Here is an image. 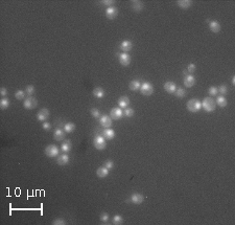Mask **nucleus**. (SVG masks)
<instances>
[{
	"instance_id": "6ab92c4d",
	"label": "nucleus",
	"mask_w": 235,
	"mask_h": 225,
	"mask_svg": "<svg viewBox=\"0 0 235 225\" xmlns=\"http://www.w3.org/2000/svg\"><path fill=\"white\" fill-rule=\"evenodd\" d=\"M109 170L105 167H99L98 169L96 170V175L98 178H106L108 175H109Z\"/></svg>"
},
{
	"instance_id": "a19ab883",
	"label": "nucleus",
	"mask_w": 235,
	"mask_h": 225,
	"mask_svg": "<svg viewBox=\"0 0 235 225\" xmlns=\"http://www.w3.org/2000/svg\"><path fill=\"white\" fill-rule=\"evenodd\" d=\"M54 225H65L66 224V221L64 219H56L54 222H52Z\"/></svg>"
},
{
	"instance_id": "c756f323",
	"label": "nucleus",
	"mask_w": 235,
	"mask_h": 225,
	"mask_svg": "<svg viewBox=\"0 0 235 225\" xmlns=\"http://www.w3.org/2000/svg\"><path fill=\"white\" fill-rule=\"evenodd\" d=\"M186 90L184 88H177V90H176V92H175V94H176V96L177 97H179V99H183L184 96L186 95Z\"/></svg>"
},
{
	"instance_id": "393cba45",
	"label": "nucleus",
	"mask_w": 235,
	"mask_h": 225,
	"mask_svg": "<svg viewBox=\"0 0 235 225\" xmlns=\"http://www.w3.org/2000/svg\"><path fill=\"white\" fill-rule=\"evenodd\" d=\"M191 3H192V1H190V0H179V1H177L178 6L181 8H184V10L190 7Z\"/></svg>"
},
{
	"instance_id": "c9c22d12",
	"label": "nucleus",
	"mask_w": 235,
	"mask_h": 225,
	"mask_svg": "<svg viewBox=\"0 0 235 225\" xmlns=\"http://www.w3.org/2000/svg\"><path fill=\"white\" fill-rule=\"evenodd\" d=\"M99 219H100V221L103 222V223H107V222L109 221L110 217L107 213H101L100 216H99Z\"/></svg>"
},
{
	"instance_id": "ddd939ff",
	"label": "nucleus",
	"mask_w": 235,
	"mask_h": 225,
	"mask_svg": "<svg viewBox=\"0 0 235 225\" xmlns=\"http://www.w3.org/2000/svg\"><path fill=\"white\" fill-rule=\"evenodd\" d=\"M65 135H66V132H65L64 130H62V129H56L54 130V138L56 139L57 141H64L65 138Z\"/></svg>"
},
{
	"instance_id": "1a4fd4ad",
	"label": "nucleus",
	"mask_w": 235,
	"mask_h": 225,
	"mask_svg": "<svg viewBox=\"0 0 235 225\" xmlns=\"http://www.w3.org/2000/svg\"><path fill=\"white\" fill-rule=\"evenodd\" d=\"M99 123L103 128H110L112 126V118L111 116L107 115V114H103L99 117Z\"/></svg>"
},
{
	"instance_id": "f257e3e1",
	"label": "nucleus",
	"mask_w": 235,
	"mask_h": 225,
	"mask_svg": "<svg viewBox=\"0 0 235 225\" xmlns=\"http://www.w3.org/2000/svg\"><path fill=\"white\" fill-rule=\"evenodd\" d=\"M186 108L189 112H192V113H196L201 110L202 108V102L199 101L198 99H191L187 102L186 104Z\"/></svg>"
},
{
	"instance_id": "39448f33",
	"label": "nucleus",
	"mask_w": 235,
	"mask_h": 225,
	"mask_svg": "<svg viewBox=\"0 0 235 225\" xmlns=\"http://www.w3.org/2000/svg\"><path fill=\"white\" fill-rule=\"evenodd\" d=\"M45 154L47 157L54 158V157L59 156V154H60V149H59L56 145H49L45 148Z\"/></svg>"
},
{
	"instance_id": "58836bf2",
	"label": "nucleus",
	"mask_w": 235,
	"mask_h": 225,
	"mask_svg": "<svg viewBox=\"0 0 235 225\" xmlns=\"http://www.w3.org/2000/svg\"><path fill=\"white\" fill-rule=\"evenodd\" d=\"M103 167H107V169L110 171V170H112V169H113V167H114L113 161H112V160H107V161H105V163H103Z\"/></svg>"
},
{
	"instance_id": "6e6552de",
	"label": "nucleus",
	"mask_w": 235,
	"mask_h": 225,
	"mask_svg": "<svg viewBox=\"0 0 235 225\" xmlns=\"http://www.w3.org/2000/svg\"><path fill=\"white\" fill-rule=\"evenodd\" d=\"M106 16L110 20H113L116 17L118 16V10L115 6H109V7L106 10Z\"/></svg>"
},
{
	"instance_id": "4c0bfd02",
	"label": "nucleus",
	"mask_w": 235,
	"mask_h": 225,
	"mask_svg": "<svg viewBox=\"0 0 235 225\" xmlns=\"http://www.w3.org/2000/svg\"><path fill=\"white\" fill-rule=\"evenodd\" d=\"M91 114H92L93 117L95 118H99L100 117V111H99L98 109H96V108H93V109H91Z\"/></svg>"
},
{
	"instance_id": "aec40b11",
	"label": "nucleus",
	"mask_w": 235,
	"mask_h": 225,
	"mask_svg": "<svg viewBox=\"0 0 235 225\" xmlns=\"http://www.w3.org/2000/svg\"><path fill=\"white\" fill-rule=\"evenodd\" d=\"M103 136L105 137L106 139L111 141V139H113L114 136H115V132H114V130H112L111 128H106V130H103Z\"/></svg>"
},
{
	"instance_id": "a18cd8bd",
	"label": "nucleus",
	"mask_w": 235,
	"mask_h": 225,
	"mask_svg": "<svg viewBox=\"0 0 235 225\" xmlns=\"http://www.w3.org/2000/svg\"><path fill=\"white\" fill-rule=\"evenodd\" d=\"M234 84H235V76L232 78V85H234Z\"/></svg>"
},
{
	"instance_id": "c85d7f7f",
	"label": "nucleus",
	"mask_w": 235,
	"mask_h": 225,
	"mask_svg": "<svg viewBox=\"0 0 235 225\" xmlns=\"http://www.w3.org/2000/svg\"><path fill=\"white\" fill-rule=\"evenodd\" d=\"M10 101H8V99H6V97H3V99H1V101H0V108H1L2 110H5L7 109L8 107H10Z\"/></svg>"
},
{
	"instance_id": "72a5a7b5",
	"label": "nucleus",
	"mask_w": 235,
	"mask_h": 225,
	"mask_svg": "<svg viewBox=\"0 0 235 225\" xmlns=\"http://www.w3.org/2000/svg\"><path fill=\"white\" fill-rule=\"evenodd\" d=\"M123 114L126 116V117H132V116H134L135 114V111L134 109H132V108H126V110H124Z\"/></svg>"
},
{
	"instance_id": "b1692460",
	"label": "nucleus",
	"mask_w": 235,
	"mask_h": 225,
	"mask_svg": "<svg viewBox=\"0 0 235 225\" xmlns=\"http://www.w3.org/2000/svg\"><path fill=\"white\" fill-rule=\"evenodd\" d=\"M92 93L96 99H103V97L105 96V90H103L101 87H96V88L93 90Z\"/></svg>"
},
{
	"instance_id": "2f4dec72",
	"label": "nucleus",
	"mask_w": 235,
	"mask_h": 225,
	"mask_svg": "<svg viewBox=\"0 0 235 225\" xmlns=\"http://www.w3.org/2000/svg\"><path fill=\"white\" fill-rule=\"evenodd\" d=\"M36 91V88L35 86H33V85H28V86H26V88H25V93H26L28 96H31V95L35 93Z\"/></svg>"
},
{
	"instance_id": "7ed1b4c3",
	"label": "nucleus",
	"mask_w": 235,
	"mask_h": 225,
	"mask_svg": "<svg viewBox=\"0 0 235 225\" xmlns=\"http://www.w3.org/2000/svg\"><path fill=\"white\" fill-rule=\"evenodd\" d=\"M93 145L94 147L96 148L97 150L101 151L105 150L106 147H107V143H106V138L101 135H96L93 139Z\"/></svg>"
},
{
	"instance_id": "f3484780",
	"label": "nucleus",
	"mask_w": 235,
	"mask_h": 225,
	"mask_svg": "<svg viewBox=\"0 0 235 225\" xmlns=\"http://www.w3.org/2000/svg\"><path fill=\"white\" fill-rule=\"evenodd\" d=\"M69 160H70V158H69V156L67 154H61L57 158V162L60 165H66L69 162Z\"/></svg>"
},
{
	"instance_id": "e433bc0d",
	"label": "nucleus",
	"mask_w": 235,
	"mask_h": 225,
	"mask_svg": "<svg viewBox=\"0 0 235 225\" xmlns=\"http://www.w3.org/2000/svg\"><path fill=\"white\" fill-rule=\"evenodd\" d=\"M217 89H219V92L221 93L222 95H225L228 93V87L226 86V85H222V86H219Z\"/></svg>"
},
{
	"instance_id": "0eeeda50",
	"label": "nucleus",
	"mask_w": 235,
	"mask_h": 225,
	"mask_svg": "<svg viewBox=\"0 0 235 225\" xmlns=\"http://www.w3.org/2000/svg\"><path fill=\"white\" fill-rule=\"evenodd\" d=\"M118 60L122 66H129L131 63V57L130 55H128V52H122L118 56Z\"/></svg>"
},
{
	"instance_id": "5701e85b",
	"label": "nucleus",
	"mask_w": 235,
	"mask_h": 225,
	"mask_svg": "<svg viewBox=\"0 0 235 225\" xmlns=\"http://www.w3.org/2000/svg\"><path fill=\"white\" fill-rule=\"evenodd\" d=\"M71 149H72V144H71L70 141H64L61 145V150L65 153L69 152Z\"/></svg>"
},
{
	"instance_id": "7c9ffc66",
	"label": "nucleus",
	"mask_w": 235,
	"mask_h": 225,
	"mask_svg": "<svg viewBox=\"0 0 235 225\" xmlns=\"http://www.w3.org/2000/svg\"><path fill=\"white\" fill-rule=\"evenodd\" d=\"M112 222H113V224H115V225H121L123 223V218H122L120 215H115L113 217V219H112Z\"/></svg>"
},
{
	"instance_id": "473e14b6",
	"label": "nucleus",
	"mask_w": 235,
	"mask_h": 225,
	"mask_svg": "<svg viewBox=\"0 0 235 225\" xmlns=\"http://www.w3.org/2000/svg\"><path fill=\"white\" fill-rule=\"evenodd\" d=\"M208 92L211 96H216V95L219 94V89H217V87H215V86H211L210 88H209Z\"/></svg>"
},
{
	"instance_id": "9b49d317",
	"label": "nucleus",
	"mask_w": 235,
	"mask_h": 225,
	"mask_svg": "<svg viewBox=\"0 0 235 225\" xmlns=\"http://www.w3.org/2000/svg\"><path fill=\"white\" fill-rule=\"evenodd\" d=\"M48 117H49V110L46 109V108L41 109L37 113V118H38V120H40V122H46Z\"/></svg>"
},
{
	"instance_id": "c03bdc74",
	"label": "nucleus",
	"mask_w": 235,
	"mask_h": 225,
	"mask_svg": "<svg viewBox=\"0 0 235 225\" xmlns=\"http://www.w3.org/2000/svg\"><path fill=\"white\" fill-rule=\"evenodd\" d=\"M0 94H1V96H6V94H7V90H6V88H4V87H1L0 88Z\"/></svg>"
},
{
	"instance_id": "20e7f679",
	"label": "nucleus",
	"mask_w": 235,
	"mask_h": 225,
	"mask_svg": "<svg viewBox=\"0 0 235 225\" xmlns=\"http://www.w3.org/2000/svg\"><path fill=\"white\" fill-rule=\"evenodd\" d=\"M140 92L145 96H149L154 93V86L149 82H143L140 87Z\"/></svg>"
},
{
	"instance_id": "37998d69",
	"label": "nucleus",
	"mask_w": 235,
	"mask_h": 225,
	"mask_svg": "<svg viewBox=\"0 0 235 225\" xmlns=\"http://www.w3.org/2000/svg\"><path fill=\"white\" fill-rule=\"evenodd\" d=\"M101 4H105V5H109V6H112V4L115 3V1L114 0H103V1H100Z\"/></svg>"
},
{
	"instance_id": "f03ea898",
	"label": "nucleus",
	"mask_w": 235,
	"mask_h": 225,
	"mask_svg": "<svg viewBox=\"0 0 235 225\" xmlns=\"http://www.w3.org/2000/svg\"><path fill=\"white\" fill-rule=\"evenodd\" d=\"M202 108L206 112H213L216 108V103L212 97H205L202 102Z\"/></svg>"
},
{
	"instance_id": "9d476101",
	"label": "nucleus",
	"mask_w": 235,
	"mask_h": 225,
	"mask_svg": "<svg viewBox=\"0 0 235 225\" xmlns=\"http://www.w3.org/2000/svg\"><path fill=\"white\" fill-rule=\"evenodd\" d=\"M122 115H123V112H122L121 108H118V107H115L113 108V109L111 110V112H110V116H111L112 120H120V118L122 117Z\"/></svg>"
},
{
	"instance_id": "2eb2a0df",
	"label": "nucleus",
	"mask_w": 235,
	"mask_h": 225,
	"mask_svg": "<svg viewBox=\"0 0 235 225\" xmlns=\"http://www.w3.org/2000/svg\"><path fill=\"white\" fill-rule=\"evenodd\" d=\"M131 201H132L134 204H141V203L144 201V197L143 195L138 194V193H135L131 196Z\"/></svg>"
},
{
	"instance_id": "bb28decb",
	"label": "nucleus",
	"mask_w": 235,
	"mask_h": 225,
	"mask_svg": "<svg viewBox=\"0 0 235 225\" xmlns=\"http://www.w3.org/2000/svg\"><path fill=\"white\" fill-rule=\"evenodd\" d=\"M215 103H216V105H219V107H226L227 104H228V101L224 95H221V96H217L216 102H215Z\"/></svg>"
},
{
	"instance_id": "f704fd0d",
	"label": "nucleus",
	"mask_w": 235,
	"mask_h": 225,
	"mask_svg": "<svg viewBox=\"0 0 235 225\" xmlns=\"http://www.w3.org/2000/svg\"><path fill=\"white\" fill-rule=\"evenodd\" d=\"M15 97H16L17 99H23L25 97V91H23V90L16 91V93H15Z\"/></svg>"
},
{
	"instance_id": "4468645a",
	"label": "nucleus",
	"mask_w": 235,
	"mask_h": 225,
	"mask_svg": "<svg viewBox=\"0 0 235 225\" xmlns=\"http://www.w3.org/2000/svg\"><path fill=\"white\" fill-rule=\"evenodd\" d=\"M194 84H196V78L193 75H185V78H184V85H185V87L190 88V87L194 86Z\"/></svg>"
},
{
	"instance_id": "f8f14e48",
	"label": "nucleus",
	"mask_w": 235,
	"mask_h": 225,
	"mask_svg": "<svg viewBox=\"0 0 235 225\" xmlns=\"http://www.w3.org/2000/svg\"><path fill=\"white\" fill-rule=\"evenodd\" d=\"M163 88H164V90L166 91V92L170 93V94H173V93L176 92V90H177V86H176V84L173 82H170V81L165 82Z\"/></svg>"
},
{
	"instance_id": "412c9836",
	"label": "nucleus",
	"mask_w": 235,
	"mask_h": 225,
	"mask_svg": "<svg viewBox=\"0 0 235 225\" xmlns=\"http://www.w3.org/2000/svg\"><path fill=\"white\" fill-rule=\"evenodd\" d=\"M118 105H119L120 108H124L126 109L130 105V99L128 96H121L118 99Z\"/></svg>"
},
{
	"instance_id": "ea45409f",
	"label": "nucleus",
	"mask_w": 235,
	"mask_h": 225,
	"mask_svg": "<svg viewBox=\"0 0 235 225\" xmlns=\"http://www.w3.org/2000/svg\"><path fill=\"white\" fill-rule=\"evenodd\" d=\"M196 64H194V63H191V64H189V65L187 66V73H193L194 71H196Z\"/></svg>"
},
{
	"instance_id": "cd10ccee",
	"label": "nucleus",
	"mask_w": 235,
	"mask_h": 225,
	"mask_svg": "<svg viewBox=\"0 0 235 225\" xmlns=\"http://www.w3.org/2000/svg\"><path fill=\"white\" fill-rule=\"evenodd\" d=\"M63 130L66 133H72L75 130V125L73 123H67V124L64 125V129Z\"/></svg>"
},
{
	"instance_id": "a211bd4d",
	"label": "nucleus",
	"mask_w": 235,
	"mask_h": 225,
	"mask_svg": "<svg viewBox=\"0 0 235 225\" xmlns=\"http://www.w3.org/2000/svg\"><path fill=\"white\" fill-rule=\"evenodd\" d=\"M209 28L213 33H219L221 31V24L216 20H212L209 22Z\"/></svg>"
},
{
	"instance_id": "79ce46f5",
	"label": "nucleus",
	"mask_w": 235,
	"mask_h": 225,
	"mask_svg": "<svg viewBox=\"0 0 235 225\" xmlns=\"http://www.w3.org/2000/svg\"><path fill=\"white\" fill-rule=\"evenodd\" d=\"M42 128H43L44 130H46V131L50 130V129H51V124H50V123H48V122H43V124H42Z\"/></svg>"
},
{
	"instance_id": "423d86ee",
	"label": "nucleus",
	"mask_w": 235,
	"mask_h": 225,
	"mask_svg": "<svg viewBox=\"0 0 235 225\" xmlns=\"http://www.w3.org/2000/svg\"><path fill=\"white\" fill-rule=\"evenodd\" d=\"M38 106V101L33 96H28L24 99V103H23V107L27 110H31L35 109L36 107Z\"/></svg>"
},
{
	"instance_id": "a878e982",
	"label": "nucleus",
	"mask_w": 235,
	"mask_h": 225,
	"mask_svg": "<svg viewBox=\"0 0 235 225\" xmlns=\"http://www.w3.org/2000/svg\"><path fill=\"white\" fill-rule=\"evenodd\" d=\"M129 87H130V89L132 91H138V90H140L141 83L139 82V81H137V80H134V81H132V82L130 83Z\"/></svg>"
},
{
	"instance_id": "dca6fc26",
	"label": "nucleus",
	"mask_w": 235,
	"mask_h": 225,
	"mask_svg": "<svg viewBox=\"0 0 235 225\" xmlns=\"http://www.w3.org/2000/svg\"><path fill=\"white\" fill-rule=\"evenodd\" d=\"M132 48H133V43L131 41H129V40H124L120 44V49L123 52H129Z\"/></svg>"
},
{
	"instance_id": "4be33fe9",
	"label": "nucleus",
	"mask_w": 235,
	"mask_h": 225,
	"mask_svg": "<svg viewBox=\"0 0 235 225\" xmlns=\"http://www.w3.org/2000/svg\"><path fill=\"white\" fill-rule=\"evenodd\" d=\"M132 7L135 12H141V10L144 8V4H143L141 1L136 0V1H132Z\"/></svg>"
}]
</instances>
